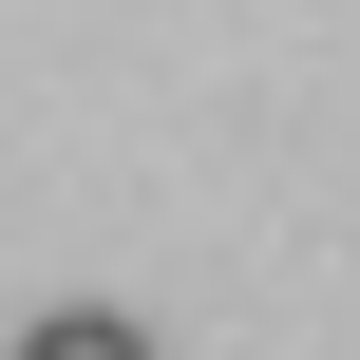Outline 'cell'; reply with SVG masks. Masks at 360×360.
I'll use <instances>...</instances> for the list:
<instances>
[{"label":"cell","mask_w":360,"mask_h":360,"mask_svg":"<svg viewBox=\"0 0 360 360\" xmlns=\"http://www.w3.org/2000/svg\"><path fill=\"white\" fill-rule=\"evenodd\" d=\"M19 360H171V342H152L133 304H38V323H19Z\"/></svg>","instance_id":"6da1fadb"}]
</instances>
